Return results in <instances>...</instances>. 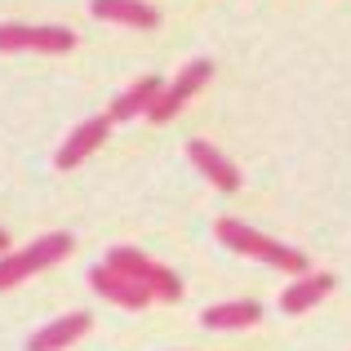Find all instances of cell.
I'll return each mask as SVG.
<instances>
[{
  "label": "cell",
  "instance_id": "6da1fadb",
  "mask_svg": "<svg viewBox=\"0 0 351 351\" xmlns=\"http://www.w3.org/2000/svg\"><path fill=\"white\" fill-rule=\"evenodd\" d=\"M214 236L223 240L227 249H236V254H245V258H258V263L276 267V271H289L293 280L311 271V263H307V254H302V249H293V245H280V240H271L267 232H258V227L240 223V218H218V223H214Z\"/></svg>",
  "mask_w": 351,
  "mask_h": 351
},
{
  "label": "cell",
  "instance_id": "8fae6325",
  "mask_svg": "<svg viewBox=\"0 0 351 351\" xmlns=\"http://www.w3.org/2000/svg\"><path fill=\"white\" fill-rule=\"evenodd\" d=\"M329 293H334V276L329 271H307L280 293V311L285 316H302V311H311L320 298H329Z\"/></svg>",
  "mask_w": 351,
  "mask_h": 351
},
{
  "label": "cell",
  "instance_id": "7a4b0ae2",
  "mask_svg": "<svg viewBox=\"0 0 351 351\" xmlns=\"http://www.w3.org/2000/svg\"><path fill=\"white\" fill-rule=\"evenodd\" d=\"M76 249V240L67 232H49V236H36L27 249H18V254H0V293L14 289V285L32 280L36 271H49L53 263H62V258Z\"/></svg>",
  "mask_w": 351,
  "mask_h": 351
},
{
  "label": "cell",
  "instance_id": "30bf717a",
  "mask_svg": "<svg viewBox=\"0 0 351 351\" xmlns=\"http://www.w3.org/2000/svg\"><path fill=\"white\" fill-rule=\"evenodd\" d=\"M94 18L103 23H120V27H138V32H152L160 23V9L147 5V0H89Z\"/></svg>",
  "mask_w": 351,
  "mask_h": 351
},
{
  "label": "cell",
  "instance_id": "5b68a950",
  "mask_svg": "<svg viewBox=\"0 0 351 351\" xmlns=\"http://www.w3.org/2000/svg\"><path fill=\"white\" fill-rule=\"evenodd\" d=\"M214 80V58H191L187 67L178 71V80H169V85L160 89V98H156V107H152V125H165V120H173L182 112V107L191 103V98L200 94V89Z\"/></svg>",
  "mask_w": 351,
  "mask_h": 351
},
{
  "label": "cell",
  "instance_id": "9c48e42d",
  "mask_svg": "<svg viewBox=\"0 0 351 351\" xmlns=\"http://www.w3.org/2000/svg\"><path fill=\"white\" fill-rule=\"evenodd\" d=\"M187 156H191V165H196V169L205 173V178L214 182L218 191H227V196H232V191H240V169L227 160L223 152H218L214 143H205V138H191V143H187Z\"/></svg>",
  "mask_w": 351,
  "mask_h": 351
},
{
  "label": "cell",
  "instance_id": "7c38bea8",
  "mask_svg": "<svg viewBox=\"0 0 351 351\" xmlns=\"http://www.w3.org/2000/svg\"><path fill=\"white\" fill-rule=\"evenodd\" d=\"M160 89H165V80L160 76H143V80H134V85L125 89V94L112 103V125H120V120H138V116H152V107H156V98H160Z\"/></svg>",
  "mask_w": 351,
  "mask_h": 351
},
{
  "label": "cell",
  "instance_id": "5bb4252c",
  "mask_svg": "<svg viewBox=\"0 0 351 351\" xmlns=\"http://www.w3.org/2000/svg\"><path fill=\"white\" fill-rule=\"evenodd\" d=\"M0 254H9V232L0 227Z\"/></svg>",
  "mask_w": 351,
  "mask_h": 351
},
{
  "label": "cell",
  "instance_id": "277c9868",
  "mask_svg": "<svg viewBox=\"0 0 351 351\" xmlns=\"http://www.w3.org/2000/svg\"><path fill=\"white\" fill-rule=\"evenodd\" d=\"M76 32L53 23H0V53H71Z\"/></svg>",
  "mask_w": 351,
  "mask_h": 351
},
{
  "label": "cell",
  "instance_id": "ba28073f",
  "mask_svg": "<svg viewBox=\"0 0 351 351\" xmlns=\"http://www.w3.org/2000/svg\"><path fill=\"white\" fill-rule=\"evenodd\" d=\"M89 329H94V316H89V311H67V316L49 320L45 329H36V334L27 338V351H67L71 343H80Z\"/></svg>",
  "mask_w": 351,
  "mask_h": 351
},
{
  "label": "cell",
  "instance_id": "8992f818",
  "mask_svg": "<svg viewBox=\"0 0 351 351\" xmlns=\"http://www.w3.org/2000/svg\"><path fill=\"white\" fill-rule=\"evenodd\" d=\"M107 134H112V116H89V120H80V125L67 134V143L58 147L53 165H58V169H76V165H85L89 156L107 143Z\"/></svg>",
  "mask_w": 351,
  "mask_h": 351
},
{
  "label": "cell",
  "instance_id": "4fadbf2b",
  "mask_svg": "<svg viewBox=\"0 0 351 351\" xmlns=\"http://www.w3.org/2000/svg\"><path fill=\"white\" fill-rule=\"evenodd\" d=\"M263 320V307L254 298H240V302H218V307L200 311V325L205 329H249Z\"/></svg>",
  "mask_w": 351,
  "mask_h": 351
},
{
  "label": "cell",
  "instance_id": "3957f363",
  "mask_svg": "<svg viewBox=\"0 0 351 351\" xmlns=\"http://www.w3.org/2000/svg\"><path fill=\"white\" fill-rule=\"evenodd\" d=\"M107 267H116L120 276H129L134 285H143V289L152 293V302H178V298H182V280H178V271H169L165 263L147 258L143 249L116 245L112 254H107Z\"/></svg>",
  "mask_w": 351,
  "mask_h": 351
},
{
  "label": "cell",
  "instance_id": "52a82bcc",
  "mask_svg": "<svg viewBox=\"0 0 351 351\" xmlns=\"http://www.w3.org/2000/svg\"><path fill=\"white\" fill-rule=\"evenodd\" d=\"M89 285H94L98 298L116 302V307H125V311H143V307H152V293H147L143 285H134L129 276H120L116 267H107V263H98L94 271H89Z\"/></svg>",
  "mask_w": 351,
  "mask_h": 351
}]
</instances>
